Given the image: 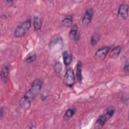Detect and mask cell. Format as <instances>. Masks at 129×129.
<instances>
[{
	"mask_svg": "<svg viewBox=\"0 0 129 129\" xmlns=\"http://www.w3.org/2000/svg\"><path fill=\"white\" fill-rule=\"evenodd\" d=\"M94 14V11L92 9L89 8L85 12L83 17L82 19V24L84 25H89L92 19L93 16Z\"/></svg>",
	"mask_w": 129,
	"mask_h": 129,
	"instance_id": "5",
	"label": "cell"
},
{
	"mask_svg": "<svg viewBox=\"0 0 129 129\" xmlns=\"http://www.w3.org/2000/svg\"><path fill=\"white\" fill-rule=\"evenodd\" d=\"M31 27V20L30 19H28L17 27L14 33V36L17 38L23 37L29 30Z\"/></svg>",
	"mask_w": 129,
	"mask_h": 129,
	"instance_id": "2",
	"label": "cell"
},
{
	"mask_svg": "<svg viewBox=\"0 0 129 129\" xmlns=\"http://www.w3.org/2000/svg\"><path fill=\"white\" fill-rule=\"evenodd\" d=\"M121 50V48L120 46H117L114 47L109 53V57L111 58H115L118 56Z\"/></svg>",
	"mask_w": 129,
	"mask_h": 129,
	"instance_id": "13",
	"label": "cell"
},
{
	"mask_svg": "<svg viewBox=\"0 0 129 129\" xmlns=\"http://www.w3.org/2000/svg\"><path fill=\"white\" fill-rule=\"evenodd\" d=\"M101 36L99 32H94L91 37V44L92 46L96 45L99 41L100 40Z\"/></svg>",
	"mask_w": 129,
	"mask_h": 129,
	"instance_id": "16",
	"label": "cell"
},
{
	"mask_svg": "<svg viewBox=\"0 0 129 129\" xmlns=\"http://www.w3.org/2000/svg\"><path fill=\"white\" fill-rule=\"evenodd\" d=\"M107 119L104 115L103 114L100 116L96 120L94 123V127L95 128H102L106 123Z\"/></svg>",
	"mask_w": 129,
	"mask_h": 129,
	"instance_id": "10",
	"label": "cell"
},
{
	"mask_svg": "<svg viewBox=\"0 0 129 129\" xmlns=\"http://www.w3.org/2000/svg\"><path fill=\"white\" fill-rule=\"evenodd\" d=\"M115 111V108L113 106H110L108 107L106 109V110L105 111V112L104 114L105 116V117H106V118L107 119V120L109 119H110L112 117V116L114 114Z\"/></svg>",
	"mask_w": 129,
	"mask_h": 129,
	"instance_id": "18",
	"label": "cell"
},
{
	"mask_svg": "<svg viewBox=\"0 0 129 129\" xmlns=\"http://www.w3.org/2000/svg\"><path fill=\"white\" fill-rule=\"evenodd\" d=\"M62 25L66 27H70L73 25V17L71 16H66L61 21Z\"/></svg>",
	"mask_w": 129,
	"mask_h": 129,
	"instance_id": "17",
	"label": "cell"
},
{
	"mask_svg": "<svg viewBox=\"0 0 129 129\" xmlns=\"http://www.w3.org/2000/svg\"><path fill=\"white\" fill-rule=\"evenodd\" d=\"M10 73V66L8 64H4L1 69V78L3 83H5L8 79Z\"/></svg>",
	"mask_w": 129,
	"mask_h": 129,
	"instance_id": "9",
	"label": "cell"
},
{
	"mask_svg": "<svg viewBox=\"0 0 129 129\" xmlns=\"http://www.w3.org/2000/svg\"><path fill=\"white\" fill-rule=\"evenodd\" d=\"M82 63L81 61H79L77 64V73H76V78L78 81L80 83H81L83 76H82Z\"/></svg>",
	"mask_w": 129,
	"mask_h": 129,
	"instance_id": "12",
	"label": "cell"
},
{
	"mask_svg": "<svg viewBox=\"0 0 129 129\" xmlns=\"http://www.w3.org/2000/svg\"><path fill=\"white\" fill-rule=\"evenodd\" d=\"M63 60L65 66H69L72 63L73 60L72 55L68 53L67 51H64L63 52Z\"/></svg>",
	"mask_w": 129,
	"mask_h": 129,
	"instance_id": "14",
	"label": "cell"
},
{
	"mask_svg": "<svg viewBox=\"0 0 129 129\" xmlns=\"http://www.w3.org/2000/svg\"><path fill=\"white\" fill-rule=\"evenodd\" d=\"M47 98V96L45 95H44L43 94H41V99L42 101H44V100H45Z\"/></svg>",
	"mask_w": 129,
	"mask_h": 129,
	"instance_id": "23",
	"label": "cell"
},
{
	"mask_svg": "<svg viewBox=\"0 0 129 129\" xmlns=\"http://www.w3.org/2000/svg\"><path fill=\"white\" fill-rule=\"evenodd\" d=\"M128 60H126V61L125 62V64H124V71L125 73H128Z\"/></svg>",
	"mask_w": 129,
	"mask_h": 129,
	"instance_id": "21",
	"label": "cell"
},
{
	"mask_svg": "<svg viewBox=\"0 0 129 129\" xmlns=\"http://www.w3.org/2000/svg\"><path fill=\"white\" fill-rule=\"evenodd\" d=\"M31 98L25 94L19 101V105L22 109H27L31 105Z\"/></svg>",
	"mask_w": 129,
	"mask_h": 129,
	"instance_id": "6",
	"label": "cell"
},
{
	"mask_svg": "<svg viewBox=\"0 0 129 129\" xmlns=\"http://www.w3.org/2000/svg\"><path fill=\"white\" fill-rule=\"evenodd\" d=\"M54 71L56 74V75L59 77L62 70V65L60 62H57L54 66L53 67Z\"/></svg>",
	"mask_w": 129,
	"mask_h": 129,
	"instance_id": "19",
	"label": "cell"
},
{
	"mask_svg": "<svg viewBox=\"0 0 129 129\" xmlns=\"http://www.w3.org/2000/svg\"><path fill=\"white\" fill-rule=\"evenodd\" d=\"M3 108H1V111H0V115H1V116L2 117L3 116Z\"/></svg>",
	"mask_w": 129,
	"mask_h": 129,
	"instance_id": "24",
	"label": "cell"
},
{
	"mask_svg": "<svg viewBox=\"0 0 129 129\" xmlns=\"http://www.w3.org/2000/svg\"><path fill=\"white\" fill-rule=\"evenodd\" d=\"M36 58V55L35 54H33L32 55H31L30 56L27 57L26 58L25 61L28 63H31L34 61Z\"/></svg>",
	"mask_w": 129,
	"mask_h": 129,
	"instance_id": "20",
	"label": "cell"
},
{
	"mask_svg": "<svg viewBox=\"0 0 129 129\" xmlns=\"http://www.w3.org/2000/svg\"><path fill=\"white\" fill-rule=\"evenodd\" d=\"M69 37L74 41H78L80 39V34L78 32V26L74 24L72 26L69 34Z\"/></svg>",
	"mask_w": 129,
	"mask_h": 129,
	"instance_id": "8",
	"label": "cell"
},
{
	"mask_svg": "<svg viewBox=\"0 0 129 129\" xmlns=\"http://www.w3.org/2000/svg\"><path fill=\"white\" fill-rule=\"evenodd\" d=\"M42 81L40 79H35L32 82L30 89L25 93V94L28 96L31 99L33 100L36 96L40 94L42 87Z\"/></svg>",
	"mask_w": 129,
	"mask_h": 129,
	"instance_id": "1",
	"label": "cell"
},
{
	"mask_svg": "<svg viewBox=\"0 0 129 129\" xmlns=\"http://www.w3.org/2000/svg\"><path fill=\"white\" fill-rule=\"evenodd\" d=\"M76 82V77L73 69H68L64 76L63 83L68 87H72Z\"/></svg>",
	"mask_w": 129,
	"mask_h": 129,
	"instance_id": "3",
	"label": "cell"
},
{
	"mask_svg": "<svg viewBox=\"0 0 129 129\" xmlns=\"http://www.w3.org/2000/svg\"><path fill=\"white\" fill-rule=\"evenodd\" d=\"M128 6L126 4H121L118 10V16L123 19H126L128 17Z\"/></svg>",
	"mask_w": 129,
	"mask_h": 129,
	"instance_id": "7",
	"label": "cell"
},
{
	"mask_svg": "<svg viewBox=\"0 0 129 129\" xmlns=\"http://www.w3.org/2000/svg\"><path fill=\"white\" fill-rule=\"evenodd\" d=\"M110 47L103 46L99 48L95 52L94 54V57L96 60H103L109 53L110 51Z\"/></svg>",
	"mask_w": 129,
	"mask_h": 129,
	"instance_id": "4",
	"label": "cell"
},
{
	"mask_svg": "<svg viewBox=\"0 0 129 129\" xmlns=\"http://www.w3.org/2000/svg\"><path fill=\"white\" fill-rule=\"evenodd\" d=\"M33 24L34 30L36 31H40L42 25L41 18L39 16H35L33 18Z\"/></svg>",
	"mask_w": 129,
	"mask_h": 129,
	"instance_id": "11",
	"label": "cell"
},
{
	"mask_svg": "<svg viewBox=\"0 0 129 129\" xmlns=\"http://www.w3.org/2000/svg\"><path fill=\"white\" fill-rule=\"evenodd\" d=\"M76 113V109L74 108H70L66 110L63 116L64 120H68L71 118Z\"/></svg>",
	"mask_w": 129,
	"mask_h": 129,
	"instance_id": "15",
	"label": "cell"
},
{
	"mask_svg": "<svg viewBox=\"0 0 129 129\" xmlns=\"http://www.w3.org/2000/svg\"><path fill=\"white\" fill-rule=\"evenodd\" d=\"M5 2L9 6H11L14 3V1H12V0H7L5 1Z\"/></svg>",
	"mask_w": 129,
	"mask_h": 129,
	"instance_id": "22",
	"label": "cell"
}]
</instances>
